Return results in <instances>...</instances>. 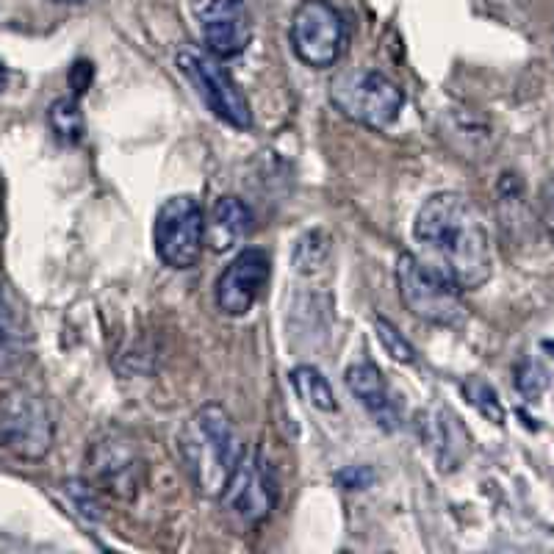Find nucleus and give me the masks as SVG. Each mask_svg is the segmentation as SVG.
Returning <instances> with one entry per match:
<instances>
[{"label":"nucleus","mask_w":554,"mask_h":554,"mask_svg":"<svg viewBox=\"0 0 554 554\" xmlns=\"http://www.w3.org/2000/svg\"><path fill=\"white\" fill-rule=\"evenodd\" d=\"M53 416L45 399L17 386L0 399V446L23 460H42L53 446Z\"/></svg>","instance_id":"nucleus-5"},{"label":"nucleus","mask_w":554,"mask_h":554,"mask_svg":"<svg viewBox=\"0 0 554 554\" xmlns=\"http://www.w3.org/2000/svg\"><path fill=\"white\" fill-rule=\"evenodd\" d=\"M374 327H377V338H380V344L386 347V352L394 358L397 363H416V350L410 347V341L402 333H399L397 327L391 325L388 319L383 316H377L374 319Z\"/></svg>","instance_id":"nucleus-21"},{"label":"nucleus","mask_w":554,"mask_h":554,"mask_svg":"<svg viewBox=\"0 0 554 554\" xmlns=\"http://www.w3.org/2000/svg\"><path fill=\"white\" fill-rule=\"evenodd\" d=\"M422 438L430 446L435 463L441 471H455L469 458L471 438L466 427L452 410L435 408L422 416Z\"/></svg>","instance_id":"nucleus-13"},{"label":"nucleus","mask_w":554,"mask_h":554,"mask_svg":"<svg viewBox=\"0 0 554 554\" xmlns=\"http://www.w3.org/2000/svg\"><path fill=\"white\" fill-rule=\"evenodd\" d=\"M399 297L410 314L438 327H458L466 319L463 289L441 269L419 255L405 253L397 261Z\"/></svg>","instance_id":"nucleus-3"},{"label":"nucleus","mask_w":554,"mask_h":554,"mask_svg":"<svg viewBox=\"0 0 554 554\" xmlns=\"http://www.w3.org/2000/svg\"><path fill=\"white\" fill-rule=\"evenodd\" d=\"M178 70H181L189 84L203 97V103L239 131H247L253 125V111L247 97L233 81V75L222 67L214 53H200L194 48H183L178 53Z\"/></svg>","instance_id":"nucleus-7"},{"label":"nucleus","mask_w":554,"mask_h":554,"mask_svg":"<svg viewBox=\"0 0 554 554\" xmlns=\"http://www.w3.org/2000/svg\"><path fill=\"white\" fill-rule=\"evenodd\" d=\"M250 222H253L250 208L241 203L239 197H233V194L219 197L205 219V244L214 253H228L250 233Z\"/></svg>","instance_id":"nucleus-15"},{"label":"nucleus","mask_w":554,"mask_h":554,"mask_svg":"<svg viewBox=\"0 0 554 554\" xmlns=\"http://www.w3.org/2000/svg\"><path fill=\"white\" fill-rule=\"evenodd\" d=\"M413 236L427 250V264L452 277L460 289H480L494 272V247L485 217L466 194L438 192L416 214Z\"/></svg>","instance_id":"nucleus-1"},{"label":"nucleus","mask_w":554,"mask_h":554,"mask_svg":"<svg viewBox=\"0 0 554 554\" xmlns=\"http://www.w3.org/2000/svg\"><path fill=\"white\" fill-rule=\"evenodd\" d=\"M291 386L297 388L300 394L311 408L325 410V413H333L336 410V397H333V388L325 380V374L314 369V366H297L291 372Z\"/></svg>","instance_id":"nucleus-18"},{"label":"nucleus","mask_w":554,"mask_h":554,"mask_svg":"<svg viewBox=\"0 0 554 554\" xmlns=\"http://www.w3.org/2000/svg\"><path fill=\"white\" fill-rule=\"evenodd\" d=\"M153 239L158 258L169 269H192L205 250V214L200 203L189 194L169 197L158 208Z\"/></svg>","instance_id":"nucleus-8"},{"label":"nucleus","mask_w":554,"mask_h":554,"mask_svg":"<svg viewBox=\"0 0 554 554\" xmlns=\"http://www.w3.org/2000/svg\"><path fill=\"white\" fill-rule=\"evenodd\" d=\"M53 3H61V6H81L86 0H53Z\"/></svg>","instance_id":"nucleus-27"},{"label":"nucleus","mask_w":554,"mask_h":554,"mask_svg":"<svg viewBox=\"0 0 554 554\" xmlns=\"http://www.w3.org/2000/svg\"><path fill=\"white\" fill-rule=\"evenodd\" d=\"M48 125L61 145H78L86 133V120L78 97H59L48 109Z\"/></svg>","instance_id":"nucleus-17"},{"label":"nucleus","mask_w":554,"mask_h":554,"mask_svg":"<svg viewBox=\"0 0 554 554\" xmlns=\"http://www.w3.org/2000/svg\"><path fill=\"white\" fill-rule=\"evenodd\" d=\"M549 386V374L543 372L535 361H524L516 369V388L524 397L538 399Z\"/></svg>","instance_id":"nucleus-22"},{"label":"nucleus","mask_w":554,"mask_h":554,"mask_svg":"<svg viewBox=\"0 0 554 554\" xmlns=\"http://www.w3.org/2000/svg\"><path fill=\"white\" fill-rule=\"evenodd\" d=\"M25 361V333L12 302L0 286V374L14 372Z\"/></svg>","instance_id":"nucleus-16"},{"label":"nucleus","mask_w":554,"mask_h":554,"mask_svg":"<svg viewBox=\"0 0 554 554\" xmlns=\"http://www.w3.org/2000/svg\"><path fill=\"white\" fill-rule=\"evenodd\" d=\"M291 48L297 59L314 70L338 64L347 50V23L330 0H305L291 14Z\"/></svg>","instance_id":"nucleus-6"},{"label":"nucleus","mask_w":554,"mask_h":554,"mask_svg":"<svg viewBox=\"0 0 554 554\" xmlns=\"http://www.w3.org/2000/svg\"><path fill=\"white\" fill-rule=\"evenodd\" d=\"M205 50L217 59H233L253 39V20L247 0H194Z\"/></svg>","instance_id":"nucleus-10"},{"label":"nucleus","mask_w":554,"mask_h":554,"mask_svg":"<svg viewBox=\"0 0 554 554\" xmlns=\"http://www.w3.org/2000/svg\"><path fill=\"white\" fill-rule=\"evenodd\" d=\"M463 397L469 399V405L480 410L482 416L488 419V422L494 424H505V408H502V402H499V394L494 391L491 383H485L482 377H469L466 383H463Z\"/></svg>","instance_id":"nucleus-20"},{"label":"nucleus","mask_w":554,"mask_h":554,"mask_svg":"<svg viewBox=\"0 0 554 554\" xmlns=\"http://www.w3.org/2000/svg\"><path fill=\"white\" fill-rule=\"evenodd\" d=\"M89 81H92V64L78 61L73 70H70V86L75 89V95H84L86 89H89Z\"/></svg>","instance_id":"nucleus-25"},{"label":"nucleus","mask_w":554,"mask_h":554,"mask_svg":"<svg viewBox=\"0 0 554 554\" xmlns=\"http://www.w3.org/2000/svg\"><path fill=\"white\" fill-rule=\"evenodd\" d=\"M541 219L543 228L549 233V239L554 241V172L546 178L541 192Z\"/></svg>","instance_id":"nucleus-24"},{"label":"nucleus","mask_w":554,"mask_h":554,"mask_svg":"<svg viewBox=\"0 0 554 554\" xmlns=\"http://www.w3.org/2000/svg\"><path fill=\"white\" fill-rule=\"evenodd\" d=\"M89 466L95 474V482L114 496L136 494L139 488V455L133 452V446L128 441H122L120 435H109L100 438L97 444H92L89 452Z\"/></svg>","instance_id":"nucleus-12"},{"label":"nucleus","mask_w":554,"mask_h":554,"mask_svg":"<svg viewBox=\"0 0 554 554\" xmlns=\"http://www.w3.org/2000/svg\"><path fill=\"white\" fill-rule=\"evenodd\" d=\"M330 258V236L325 230H311L305 233L297 247H294V266L300 275H314L316 269H322Z\"/></svg>","instance_id":"nucleus-19"},{"label":"nucleus","mask_w":554,"mask_h":554,"mask_svg":"<svg viewBox=\"0 0 554 554\" xmlns=\"http://www.w3.org/2000/svg\"><path fill=\"white\" fill-rule=\"evenodd\" d=\"M3 86H6V64L0 61V92H3Z\"/></svg>","instance_id":"nucleus-26"},{"label":"nucleus","mask_w":554,"mask_h":554,"mask_svg":"<svg viewBox=\"0 0 554 554\" xmlns=\"http://www.w3.org/2000/svg\"><path fill=\"white\" fill-rule=\"evenodd\" d=\"M269 275H272V261L266 250H258V247L241 250L217 280L219 311L228 316L250 314L269 283Z\"/></svg>","instance_id":"nucleus-11"},{"label":"nucleus","mask_w":554,"mask_h":554,"mask_svg":"<svg viewBox=\"0 0 554 554\" xmlns=\"http://www.w3.org/2000/svg\"><path fill=\"white\" fill-rule=\"evenodd\" d=\"M183 466L194 491L205 499H219L244 458V444L222 405H203L186 419L178 438Z\"/></svg>","instance_id":"nucleus-2"},{"label":"nucleus","mask_w":554,"mask_h":554,"mask_svg":"<svg viewBox=\"0 0 554 554\" xmlns=\"http://www.w3.org/2000/svg\"><path fill=\"white\" fill-rule=\"evenodd\" d=\"M344 380H347V388L352 391V397L358 399L363 408L372 413L374 422L380 424L383 430H397L399 410L394 405V397L388 391L383 374H380V369L374 363H352L347 374H344Z\"/></svg>","instance_id":"nucleus-14"},{"label":"nucleus","mask_w":554,"mask_h":554,"mask_svg":"<svg viewBox=\"0 0 554 554\" xmlns=\"http://www.w3.org/2000/svg\"><path fill=\"white\" fill-rule=\"evenodd\" d=\"M330 103L355 125L383 131L399 117V111L405 106V95L380 70L352 67L330 81Z\"/></svg>","instance_id":"nucleus-4"},{"label":"nucleus","mask_w":554,"mask_h":554,"mask_svg":"<svg viewBox=\"0 0 554 554\" xmlns=\"http://www.w3.org/2000/svg\"><path fill=\"white\" fill-rule=\"evenodd\" d=\"M347 491H366L369 485L374 482V471L369 466H350V469L338 471L336 477Z\"/></svg>","instance_id":"nucleus-23"},{"label":"nucleus","mask_w":554,"mask_h":554,"mask_svg":"<svg viewBox=\"0 0 554 554\" xmlns=\"http://www.w3.org/2000/svg\"><path fill=\"white\" fill-rule=\"evenodd\" d=\"M219 502L225 516L239 524L241 530L258 527L275 505V480L269 463L261 455H244Z\"/></svg>","instance_id":"nucleus-9"}]
</instances>
